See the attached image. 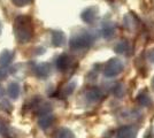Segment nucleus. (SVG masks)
Masks as SVG:
<instances>
[{"mask_svg":"<svg viewBox=\"0 0 154 138\" xmlns=\"http://www.w3.org/2000/svg\"><path fill=\"white\" fill-rule=\"evenodd\" d=\"M14 35L20 44H26L33 37V23L30 16L28 15H20L14 21Z\"/></svg>","mask_w":154,"mask_h":138,"instance_id":"nucleus-1","label":"nucleus"},{"mask_svg":"<svg viewBox=\"0 0 154 138\" xmlns=\"http://www.w3.org/2000/svg\"><path fill=\"white\" fill-rule=\"evenodd\" d=\"M96 39V36L90 31H79L69 40V47L72 51H84L90 48Z\"/></svg>","mask_w":154,"mask_h":138,"instance_id":"nucleus-2","label":"nucleus"},{"mask_svg":"<svg viewBox=\"0 0 154 138\" xmlns=\"http://www.w3.org/2000/svg\"><path fill=\"white\" fill-rule=\"evenodd\" d=\"M124 69V65L119 58H110V59L103 65V74L107 78H113L119 76Z\"/></svg>","mask_w":154,"mask_h":138,"instance_id":"nucleus-3","label":"nucleus"},{"mask_svg":"<svg viewBox=\"0 0 154 138\" xmlns=\"http://www.w3.org/2000/svg\"><path fill=\"white\" fill-rule=\"evenodd\" d=\"M138 129L135 125H122L115 132L116 138H136Z\"/></svg>","mask_w":154,"mask_h":138,"instance_id":"nucleus-4","label":"nucleus"},{"mask_svg":"<svg viewBox=\"0 0 154 138\" xmlns=\"http://www.w3.org/2000/svg\"><path fill=\"white\" fill-rule=\"evenodd\" d=\"M97 16H98V7L96 6H90L85 8L81 14L82 21L88 24H93L97 20Z\"/></svg>","mask_w":154,"mask_h":138,"instance_id":"nucleus-5","label":"nucleus"},{"mask_svg":"<svg viewBox=\"0 0 154 138\" xmlns=\"http://www.w3.org/2000/svg\"><path fill=\"white\" fill-rule=\"evenodd\" d=\"M103 98V91H101L99 87L92 86V87L88 89V90L85 91V99H86L88 101L92 103V104L99 103Z\"/></svg>","mask_w":154,"mask_h":138,"instance_id":"nucleus-6","label":"nucleus"},{"mask_svg":"<svg viewBox=\"0 0 154 138\" xmlns=\"http://www.w3.org/2000/svg\"><path fill=\"white\" fill-rule=\"evenodd\" d=\"M33 72H35V75L39 78H46L51 74V66L50 63H46V62L38 63L33 67Z\"/></svg>","mask_w":154,"mask_h":138,"instance_id":"nucleus-7","label":"nucleus"},{"mask_svg":"<svg viewBox=\"0 0 154 138\" xmlns=\"http://www.w3.org/2000/svg\"><path fill=\"white\" fill-rule=\"evenodd\" d=\"M54 120H55V118H54V115L51 112L42 114V115H39L38 125L43 130H46V129H48L54 123Z\"/></svg>","mask_w":154,"mask_h":138,"instance_id":"nucleus-8","label":"nucleus"},{"mask_svg":"<svg viewBox=\"0 0 154 138\" xmlns=\"http://www.w3.org/2000/svg\"><path fill=\"white\" fill-rule=\"evenodd\" d=\"M71 67V58L68 54H61L57 59V68L59 72H67Z\"/></svg>","mask_w":154,"mask_h":138,"instance_id":"nucleus-9","label":"nucleus"},{"mask_svg":"<svg viewBox=\"0 0 154 138\" xmlns=\"http://www.w3.org/2000/svg\"><path fill=\"white\" fill-rule=\"evenodd\" d=\"M115 24L113 22H103L101 26V35L105 39H112L115 36Z\"/></svg>","mask_w":154,"mask_h":138,"instance_id":"nucleus-10","label":"nucleus"},{"mask_svg":"<svg viewBox=\"0 0 154 138\" xmlns=\"http://www.w3.org/2000/svg\"><path fill=\"white\" fill-rule=\"evenodd\" d=\"M66 43V35L60 30L52 31V45L54 47H61Z\"/></svg>","mask_w":154,"mask_h":138,"instance_id":"nucleus-11","label":"nucleus"},{"mask_svg":"<svg viewBox=\"0 0 154 138\" xmlns=\"http://www.w3.org/2000/svg\"><path fill=\"white\" fill-rule=\"evenodd\" d=\"M114 50H115V52L119 53V54L129 55V54H130V52H131V46H130V44H129L128 40L122 39V40H120V41L116 44L115 47H114Z\"/></svg>","mask_w":154,"mask_h":138,"instance_id":"nucleus-12","label":"nucleus"},{"mask_svg":"<svg viewBox=\"0 0 154 138\" xmlns=\"http://www.w3.org/2000/svg\"><path fill=\"white\" fill-rule=\"evenodd\" d=\"M137 103H138V105L143 106V107H149L152 105V99L146 91H141L137 96Z\"/></svg>","mask_w":154,"mask_h":138,"instance_id":"nucleus-13","label":"nucleus"},{"mask_svg":"<svg viewBox=\"0 0 154 138\" xmlns=\"http://www.w3.org/2000/svg\"><path fill=\"white\" fill-rule=\"evenodd\" d=\"M14 58V53L9 50H4L0 53V66H7L12 62Z\"/></svg>","mask_w":154,"mask_h":138,"instance_id":"nucleus-14","label":"nucleus"},{"mask_svg":"<svg viewBox=\"0 0 154 138\" xmlns=\"http://www.w3.org/2000/svg\"><path fill=\"white\" fill-rule=\"evenodd\" d=\"M20 85L16 82H12L8 84V89H7V93L9 96V98L12 99H17L20 96Z\"/></svg>","mask_w":154,"mask_h":138,"instance_id":"nucleus-15","label":"nucleus"},{"mask_svg":"<svg viewBox=\"0 0 154 138\" xmlns=\"http://www.w3.org/2000/svg\"><path fill=\"white\" fill-rule=\"evenodd\" d=\"M54 138H76V136L70 129L62 127V128H59L58 130L55 131Z\"/></svg>","mask_w":154,"mask_h":138,"instance_id":"nucleus-16","label":"nucleus"},{"mask_svg":"<svg viewBox=\"0 0 154 138\" xmlns=\"http://www.w3.org/2000/svg\"><path fill=\"white\" fill-rule=\"evenodd\" d=\"M112 93L117 97V98H121L124 94V86L121 84V83H116L114 85L112 86Z\"/></svg>","mask_w":154,"mask_h":138,"instance_id":"nucleus-17","label":"nucleus"},{"mask_svg":"<svg viewBox=\"0 0 154 138\" xmlns=\"http://www.w3.org/2000/svg\"><path fill=\"white\" fill-rule=\"evenodd\" d=\"M75 86H76V84L74 83V82H71V83H68L67 85L64 86L63 89L61 90V96L62 97H67V96H70L71 93L74 92V90H75Z\"/></svg>","mask_w":154,"mask_h":138,"instance_id":"nucleus-18","label":"nucleus"},{"mask_svg":"<svg viewBox=\"0 0 154 138\" xmlns=\"http://www.w3.org/2000/svg\"><path fill=\"white\" fill-rule=\"evenodd\" d=\"M12 1H13V4L15 5V6L23 7V6L29 5V4H31L32 0H12Z\"/></svg>","mask_w":154,"mask_h":138,"instance_id":"nucleus-19","label":"nucleus"},{"mask_svg":"<svg viewBox=\"0 0 154 138\" xmlns=\"http://www.w3.org/2000/svg\"><path fill=\"white\" fill-rule=\"evenodd\" d=\"M7 75H8V70H7L6 68L0 67V81H2V79L6 78Z\"/></svg>","mask_w":154,"mask_h":138,"instance_id":"nucleus-20","label":"nucleus"},{"mask_svg":"<svg viewBox=\"0 0 154 138\" xmlns=\"http://www.w3.org/2000/svg\"><path fill=\"white\" fill-rule=\"evenodd\" d=\"M147 59L149 60L152 63H154V47H152L147 52Z\"/></svg>","mask_w":154,"mask_h":138,"instance_id":"nucleus-21","label":"nucleus"},{"mask_svg":"<svg viewBox=\"0 0 154 138\" xmlns=\"http://www.w3.org/2000/svg\"><path fill=\"white\" fill-rule=\"evenodd\" d=\"M4 94H5V90H4V87L0 85V99L4 97Z\"/></svg>","mask_w":154,"mask_h":138,"instance_id":"nucleus-22","label":"nucleus"},{"mask_svg":"<svg viewBox=\"0 0 154 138\" xmlns=\"http://www.w3.org/2000/svg\"><path fill=\"white\" fill-rule=\"evenodd\" d=\"M152 87H153V90H154V77H153V79H152Z\"/></svg>","mask_w":154,"mask_h":138,"instance_id":"nucleus-23","label":"nucleus"},{"mask_svg":"<svg viewBox=\"0 0 154 138\" xmlns=\"http://www.w3.org/2000/svg\"><path fill=\"white\" fill-rule=\"evenodd\" d=\"M0 35H1V24H0Z\"/></svg>","mask_w":154,"mask_h":138,"instance_id":"nucleus-24","label":"nucleus"}]
</instances>
